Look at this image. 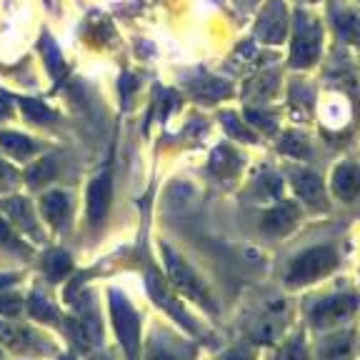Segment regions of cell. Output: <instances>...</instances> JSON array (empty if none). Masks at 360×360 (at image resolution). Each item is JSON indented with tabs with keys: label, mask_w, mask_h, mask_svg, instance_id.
Masks as SVG:
<instances>
[{
	"label": "cell",
	"mask_w": 360,
	"mask_h": 360,
	"mask_svg": "<svg viewBox=\"0 0 360 360\" xmlns=\"http://www.w3.org/2000/svg\"><path fill=\"white\" fill-rule=\"evenodd\" d=\"M338 265V253L330 245H321V248H310L303 255L292 260V265L288 268L285 281L290 285H308L315 283L318 278L328 276L333 268Z\"/></svg>",
	"instance_id": "cell-1"
},
{
	"label": "cell",
	"mask_w": 360,
	"mask_h": 360,
	"mask_svg": "<svg viewBox=\"0 0 360 360\" xmlns=\"http://www.w3.org/2000/svg\"><path fill=\"white\" fill-rule=\"evenodd\" d=\"M321 38L323 30L313 15L298 13L295 15V33H292V51L290 65L292 68H308L321 56Z\"/></svg>",
	"instance_id": "cell-2"
},
{
	"label": "cell",
	"mask_w": 360,
	"mask_h": 360,
	"mask_svg": "<svg viewBox=\"0 0 360 360\" xmlns=\"http://www.w3.org/2000/svg\"><path fill=\"white\" fill-rule=\"evenodd\" d=\"M163 255H165V265H168V276L170 281H173V285L178 288L186 298L195 300V303L205 305L208 310H215L213 300H210L208 290L202 288V283L198 281V276L193 273V268L186 263V260L180 258V255H175L173 250H170L168 245L163 248Z\"/></svg>",
	"instance_id": "cell-3"
},
{
	"label": "cell",
	"mask_w": 360,
	"mask_h": 360,
	"mask_svg": "<svg viewBox=\"0 0 360 360\" xmlns=\"http://www.w3.org/2000/svg\"><path fill=\"white\" fill-rule=\"evenodd\" d=\"M110 313L115 328H118L120 343L125 345V353L130 360H138V345H141V323H138V313L133 310V305L128 303L125 295H120L118 290L110 292Z\"/></svg>",
	"instance_id": "cell-4"
},
{
	"label": "cell",
	"mask_w": 360,
	"mask_h": 360,
	"mask_svg": "<svg viewBox=\"0 0 360 360\" xmlns=\"http://www.w3.org/2000/svg\"><path fill=\"white\" fill-rule=\"evenodd\" d=\"M285 33H288V8H285V3H283V0H270L258 18L255 35H258L263 43L278 45V43L285 40Z\"/></svg>",
	"instance_id": "cell-5"
},
{
	"label": "cell",
	"mask_w": 360,
	"mask_h": 360,
	"mask_svg": "<svg viewBox=\"0 0 360 360\" xmlns=\"http://www.w3.org/2000/svg\"><path fill=\"white\" fill-rule=\"evenodd\" d=\"M355 308H358V298L355 295H335V298L318 300L310 308V321H313L315 328H326L348 318Z\"/></svg>",
	"instance_id": "cell-6"
},
{
	"label": "cell",
	"mask_w": 360,
	"mask_h": 360,
	"mask_svg": "<svg viewBox=\"0 0 360 360\" xmlns=\"http://www.w3.org/2000/svg\"><path fill=\"white\" fill-rule=\"evenodd\" d=\"M110 205V173H101L88 188V220L93 225L103 223Z\"/></svg>",
	"instance_id": "cell-7"
},
{
	"label": "cell",
	"mask_w": 360,
	"mask_h": 360,
	"mask_svg": "<svg viewBox=\"0 0 360 360\" xmlns=\"http://www.w3.org/2000/svg\"><path fill=\"white\" fill-rule=\"evenodd\" d=\"M148 290H150V295L155 298L158 305H163L170 315H175V318H178V323H183L188 330H195V326L191 323V318L186 315V310L180 308L178 300L170 295L168 285L163 283V276H160V273H155V270H150V273H148Z\"/></svg>",
	"instance_id": "cell-8"
},
{
	"label": "cell",
	"mask_w": 360,
	"mask_h": 360,
	"mask_svg": "<svg viewBox=\"0 0 360 360\" xmlns=\"http://www.w3.org/2000/svg\"><path fill=\"white\" fill-rule=\"evenodd\" d=\"M333 191L340 200L350 202L360 195V168L353 163L338 165L333 173Z\"/></svg>",
	"instance_id": "cell-9"
},
{
	"label": "cell",
	"mask_w": 360,
	"mask_h": 360,
	"mask_svg": "<svg viewBox=\"0 0 360 360\" xmlns=\"http://www.w3.org/2000/svg\"><path fill=\"white\" fill-rule=\"evenodd\" d=\"M292 188L303 198L308 205L313 208H326V188H323V180L315 173H292Z\"/></svg>",
	"instance_id": "cell-10"
},
{
	"label": "cell",
	"mask_w": 360,
	"mask_h": 360,
	"mask_svg": "<svg viewBox=\"0 0 360 360\" xmlns=\"http://www.w3.org/2000/svg\"><path fill=\"white\" fill-rule=\"evenodd\" d=\"M295 220H298V205L285 200L263 215V231L273 233V236H281V233L290 231L292 225H295Z\"/></svg>",
	"instance_id": "cell-11"
},
{
	"label": "cell",
	"mask_w": 360,
	"mask_h": 360,
	"mask_svg": "<svg viewBox=\"0 0 360 360\" xmlns=\"http://www.w3.org/2000/svg\"><path fill=\"white\" fill-rule=\"evenodd\" d=\"M0 340L13 350H38L43 348L40 343V338L35 335L30 328H22V326H11V323H3L0 326Z\"/></svg>",
	"instance_id": "cell-12"
},
{
	"label": "cell",
	"mask_w": 360,
	"mask_h": 360,
	"mask_svg": "<svg viewBox=\"0 0 360 360\" xmlns=\"http://www.w3.org/2000/svg\"><path fill=\"white\" fill-rule=\"evenodd\" d=\"M70 330H73V338L78 340L80 348H90L101 340V323H98L96 313L88 310V313H80L78 318L70 321Z\"/></svg>",
	"instance_id": "cell-13"
},
{
	"label": "cell",
	"mask_w": 360,
	"mask_h": 360,
	"mask_svg": "<svg viewBox=\"0 0 360 360\" xmlns=\"http://www.w3.org/2000/svg\"><path fill=\"white\" fill-rule=\"evenodd\" d=\"M330 15L333 22H335V30L338 35L345 40V43H360V15L350 8H340V6H333L330 8Z\"/></svg>",
	"instance_id": "cell-14"
},
{
	"label": "cell",
	"mask_w": 360,
	"mask_h": 360,
	"mask_svg": "<svg viewBox=\"0 0 360 360\" xmlns=\"http://www.w3.org/2000/svg\"><path fill=\"white\" fill-rule=\"evenodd\" d=\"M40 210H43L45 220L51 225H63L70 213V198L65 193H48V195L40 200Z\"/></svg>",
	"instance_id": "cell-15"
},
{
	"label": "cell",
	"mask_w": 360,
	"mask_h": 360,
	"mask_svg": "<svg viewBox=\"0 0 360 360\" xmlns=\"http://www.w3.org/2000/svg\"><path fill=\"white\" fill-rule=\"evenodd\" d=\"M353 333H338V335L328 338L321 345V360H348L350 348H353Z\"/></svg>",
	"instance_id": "cell-16"
},
{
	"label": "cell",
	"mask_w": 360,
	"mask_h": 360,
	"mask_svg": "<svg viewBox=\"0 0 360 360\" xmlns=\"http://www.w3.org/2000/svg\"><path fill=\"white\" fill-rule=\"evenodd\" d=\"M3 210L8 213V218L15 220L25 233H35V220H33V210H30V202L25 198H11L6 200Z\"/></svg>",
	"instance_id": "cell-17"
},
{
	"label": "cell",
	"mask_w": 360,
	"mask_h": 360,
	"mask_svg": "<svg viewBox=\"0 0 360 360\" xmlns=\"http://www.w3.org/2000/svg\"><path fill=\"white\" fill-rule=\"evenodd\" d=\"M0 148L3 153L13 158H28L38 150L35 141H30L28 135H20V133H0Z\"/></svg>",
	"instance_id": "cell-18"
},
{
	"label": "cell",
	"mask_w": 360,
	"mask_h": 360,
	"mask_svg": "<svg viewBox=\"0 0 360 360\" xmlns=\"http://www.w3.org/2000/svg\"><path fill=\"white\" fill-rule=\"evenodd\" d=\"M20 110H22V115L30 120V123H51V120L56 118L51 108L45 105V103H40V101H33V98H22Z\"/></svg>",
	"instance_id": "cell-19"
},
{
	"label": "cell",
	"mask_w": 360,
	"mask_h": 360,
	"mask_svg": "<svg viewBox=\"0 0 360 360\" xmlns=\"http://www.w3.org/2000/svg\"><path fill=\"white\" fill-rule=\"evenodd\" d=\"M45 270H48L51 281H60L63 276H68V270H70V255L63 253V250L48 253V258H45Z\"/></svg>",
	"instance_id": "cell-20"
},
{
	"label": "cell",
	"mask_w": 360,
	"mask_h": 360,
	"mask_svg": "<svg viewBox=\"0 0 360 360\" xmlns=\"http://www.w3.org/2000/svg\"><path fill=\"white\" fill-rule=\"evenodd\" d=\"M281 153H288V155H295V158H303L310 153L308 148V141H305V135L303 133H295V130H290V133L283 135V141H281Z\"/></svg>",
	"instance_id": "cell-21"
},
{
	"label": "cell",
	"mask_w": 360,
	"mask_h": 360,
	"mask_svg": "<svg viewBox=\"0 0 360 360\" xmlns=\"http://www.w3.org/2000/svg\"><path fill=\"white\" fill-rule=\"evenodd\" d=\"M195 93L202 98V101L213 103V101H218V98L228 96V93H231V85H228V83H220V80L208 78V80H202V83L195 85Z\"/></svg>",
	"instance_id": "cell-22"
},
{
	"label": "cell",
	"mask_w": 360,
	"mask_h": 360,
	"mask_svg": "<svg viewBox=\"0 0 360 360\" xmlns=\"http://www.w3.org/2000/svg\"><path fill=\"white\" fill-rule=\"evenodd\" d=\"M210 168H213L218 175H231L233 170L238 168V158L233 155L231 148H218V150L213 153V163H210Z\"/></svg>",
	"instance_id": "cell-23"
},
{
	"label": "cell",
	"mask_w": 360,
	"mask_h": 360,
	"mask_svg": "<svg viewBox=\"0 0 360 360\" xmlns=\"http://www.w3.org/2000/svg\"><path fill=\"white\" fill-rule=\"evenodd\" d=\"M276 75L273 73H265V75H260V78H255V80H250V85H248V96H253V98H268L273 90H276Z\"/></svg>",
	"instance_id": "cell-24"
},
{
	"label": "cell",
	"mask_w": 360,
	"mask_h": 360,
	"mask_svg": "<svg viewBox=\"0 0 360 360\" xmlns=\"http://www.w3.org/2000/svg\"><path fill=\"white\" fill-rule=\"evenodd\" d=\"M148 360H183V355H180L173 345L153 340L150 348H148Z\"/></svg>",
	"instance_id": "cell-25"
},
{
	"label": "cell",
	"mask_w": 360,
	"mask_h": 360,
	"mask_svg": "<svg viewBox=\"0 0 360 360\" xmlns=\"http://www.w3.org/2000/svg\"><path fill=\"white\" fill-rule=\"evenodd\" d=\"M40 48H43L45 63H48V68H51V73H58V70H60V65H63V58H60V53H58V48L48 38L43 40V45H40Z\"/></svg>",
	"instance_id": "cell-26"
},
{
	"label": "cell",
	"mask_w": 360,
	"mask_h": 360,
	"mask_svg": "<svg viewBox=\"0 0 360 360\" xmlns=\"http://www.w3.org/2000/svg\"><path fill=\"white\" fill-rule=\"evenodd\" d=\"M223 123H225V128H228V133L231 135H236V138H245L248 143L253 141V133H248V128L243 123H238V118L233 115V112H225Z\"/></svg>",
	"instance_id": "cell-27"
},
{
	"label": "cell",
	"mask_w": 360,
	"mask_h": 360,
	"mask_svg": "<svg viewBox=\"0 0 360 360\" xmlns=\"http://www.w3.org/2000/svg\"><path fill=\"white\" fill-rule=\"evenodd\" d=\"M0 245L13 248V250H25V245L18 240V236L11 231V225H8L3 218H0Z\"/></svg>",
	"instance_id": "cell-28"
},
{
	"label": "cell",
	"mask_w": 360,
	"mask_h": 360,
	"mask_svg": "<svg viewBox=\"0 0 360 360\" xmlns=\"http://www.w3.org/2000/svg\"><path fill=\"white\" fill-rule=\"evenodd\" d=\"M278 360H308V353H305V348H303V340H292V343H288L285 348L281 350Z\"/></svg>",
	"instance_id": "cell-29"
},
{
	"label": "cell",
	"mask_w": 360,
	"mask_h": 360,
	"mask_svg": "<svg viewBox=\"0 0 360 360\" xmlns=\"http://www.w3.org/2000/svg\"><path fill=\"white\" fill-rule=\"evenodd\" d=\"M30 308H33V313L38 315V318H45V321H53V318H58L56 308H53L51 303L45 298H40V295H35L33 300H30Z\"/></svg>",
	"instance_id": "cell-30"
},
{
	"label": "cell",
	"mask_w": 360,
	"mask_h": 360,
	"mask_svg": "<svg viewBox=\"0 0 360 360\" xmlns=\"http://www.w3.org/2000/svg\"><path fill=\"white\" fill-rule=\"evenodd\" d=\"M30 183H48V180L53 178V160H43V163H38L33 170H30Z\"/></svg>",
	"instance_id": "cell-31"
},
{
	"label": "cell",
	"mask_w": 360,
	"mask_h": 360,
	"mask_svg": "<svg viewBox=\"0 0 360 360\" xmlns=\"http://www.w3.org/2000/svg\"><path fill=\"white\" fill-rule=\"evenodd\" d=\"M15 183H18V173L8 163L0 160V191H8V188L15 186Z\"/></svg>",
	"instance_id": "cell-32"
},
{
	"label": "cell",
	"mask_w": 360,
	"mask_h": 360,
	"mask_svg": "<svg viewBox=\"0 0 360 360\" xmlns=\"http://www.w3.org/2000/svg\"><path fill=\"white\" fill-rule=\"evenodd\" d=\"M248 120H250L253 125H260V128H265V130L276 128V123L270 120V115H265V112H260V110H248Z\"/></svg>",
	"instance_id": "cell-33"
},
{
	"label": "cell",
	"mask_w": 360,
	"mask_h": 360,
	"mask_svg": "<svg viewBox=\"0 0 360 360\" xmlns=\"http://www.w3.org/2000/svg\"><path fill=\"white\" fill-rule=\"evenodd\" d=\"M0 300H3V303H0V310H3L6 315H15L22 305L20 298H0Z\"/></svg>",
	"instance_id": "cell-34"
},
{
	"label": "cell",
	"mask_w": 360,
	"mask_h": 360,
	"mask_svg": "<svg viewBox=\"0 0 360 360\" xmlns=\"http://www.w3.org/2000/svg\"><path fill=\"white\" fill-rule=\"evenodd\" d=\"M228 360H255V353L253 350H248V348H238L228 355Z\"/></svg>",
	"instance_id": "cell-35"
},
{
	"label": "cell",
	"mask_w": 360,
	"mask_h": 360,
	"mask_svg": "<svg viewBox=\"0 0 360 360\" xmlns=\"http://www.w3.org/2000/svg\"><path fill=\"white\" fill-rule=\"evenodd\" d=\"M11 105H13L11 96H8V93H3V90H0V115H8V112H11Z\"/></svg>",
	"instance_id": "cell-36"
},
{
	"label": "cell",
	"mask_w": 360,
	"mask_h": 360,
	"mask_svg": "<svg viewBox=\"0 0 360 360\" xmlns=\"http://www.w3.org/2000/svg\"><path fill=\"white\" fill-rule=\"evenodd\" d=\"M135 88V80L130 75H125L123 83H120V90H123V98H130V90Z\"/></svg>",
	"instance_id": "cell-37"
},
{
	"label": "cell",
	"mask_w": 360,
	"mask_h": 360,
	"mask_svg": "<svg viewBox=\"0 0 360 360\" xmlns=\"http://www.w3.org/2000/svg\"><path fill=\"white\" fill-rule=\"evenodd\" d=\"M238 3H240V6H243V3H245V6H250V3H253V0H238Z\"/></svg>",
	"instance_id": "cell-38"
},
{
	"label": "cell",
	"mask_w": 360,
	"mask_h": 360,
	"mask_svg": "<svg viewBox=\"0 0 360 360\" xmlns=\"http://www.w3.org/2000/svg\"><path fill=\"white\" fill-rule=\"evenodd\" d=\"M63 360H73V358H63Z\"/></svg>",
	"instance_id": "cell-39"
},
{
	"label": "cell",
	"mask_w": 360,
	"mask_h": 360,
	"mask_svg": "<svg viewBox=\"0 0 360 360\" xmlns=\"http://www.w3.org/2000/svg\"><path fill=\"white\" fill-rule=\"evenodd\" d=\"M96 360H105V358H96Z\"/></svg>",
	"instance_id": "cell-40"
}]
</instances>
